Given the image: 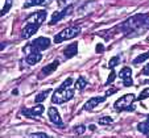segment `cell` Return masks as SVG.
Wrapping results in <instances>:
<instances>
[{
	"instance_id": "13",
	"label": "cell",
	"mask_w": 149,
	"mask_h": 138,
	"mask_svg": "<svg viewBox=\"0 0 149 138\" xmlns=\"http://www.w3.org/2000/svg\"><path fill=\"white\" fill-rule=\"evenodd\" d=\"M59 66V62L58 61H53L52 63H49L48 66H45V67L42 68L41 71H40V78H44V76H48V75H50V74H53L54 71L57 70V67Z\"/></svg>"
},
{
	"instance_id": "19",
	"label": "cell",
	"mask_w": 149,
	"mask_h": 138,
	"mask_svg": "<svg viewBox=\"0 0 149 138\" xmlns=\"http://www.w3.org/2000/svg\"><path fill=\"white\" fill-rule=\"evenodd\" d=\"M149 58V50L146 51V53H144V54H140L139 57H136L135 59H133V65H140V63H143V62H145L146 59Z\"/></svg>"
},
{
	"instance_id": "11",
	"label": "cell",
	"mask_w": 149,
	"mask_h": 138,
	"mask_svg": "<svg viewBox=\"0 0 149 138\" xmlns=\"http://www.w3.org/2000/svg\"><path fill=\"white\" fill-rule=\"evenodd\" d=\"M48 116H49V120H50V121L53 122L54 125H57V126H59V128L63 126L62 118H61V116H59V112L57 110V108H54V107H50V108H49Z\"/></svg>"
},
{
	"instance_id": "12",
	"label": "cell",
	"mask_w": 149,
	"mask_h": 138,
	"mask_svg": "<svg viewBox=\"0 0 149 138\" xmlns=\"http://www.w3.org/2000/svg\"><path fill=\"white\" fill-rule=\"evenodd\" d=\"M23 113L25 117H29V118L38 117V116H41L42 113H44V105L37 104V105H34V107L29 108V109H24Z\"/></svg>"
},
{
	"instance_id": "8",
	"label": "cell",
	"mask_w": 149,
	"mask_h": 138,
	"mask_svg": "<svg viewBox=\"0 0 149 138\" xmlns=\"http://www.w3.org/2000/svg\"><path fill=\"white\" fill-rule=\"evenodd\" d=\"M106 97H107V96H94V97H91L90 100H87V103L84 104L83 109L84 110H93V109H95L99 104H102L103 101H106Z\"/></svg>"
},
{
	"instance_id": "18",
	"label": "cell",
	"mask_w": 149,
	"mask_h": 138,
	"mask_svg": "<svg viewBox=\"0 0 149 138\" xmlns=\"http://www.w3.org/2000/svg\"><path fill=\"white\" fill-rule=\"evenodd\" d=\"M137 129L140 133H143V134L146 135V138H149V124L148 122H140V124L137 125Z\"/></svg>"
},
{
	"instance_id": "2",
	"label": "cell",
	"mask_w": 149,
	"mask_h": 138,
	"mask_svg": "<svg viewBox=\"0 0 149 138\" xmlns=\"http://www.w3.org/2000/svg\"><path fill=\"white\" fill-rule=\"evenodd\" d=\"M71 86H73V79L68 78L61 84V87H58L53 92V96H52L53 104H63L74 97V90L71 88Z\"/></svg>"
},
{
	"instance_id": "24",
	"label": "cell",
	"mask_w": 149,
	"mask_h": 138,
	"mask_svg": "<svg viewBox=\"0 0 149 138\" xmlns=\"http://www.w3.org/2000/svg\"><path fill=\"white\" fill-rule=\"evenodd\" d=\"M149 97V87L148 88H145V90L143 91V92L139 95V97H137V100H145V99H148Z\"/></svg>"
},
{
	"instance_id": "17",
	"label": "cell",
	"mask_w": 149,
	"mask_h": 138,
	"mask_svg": "<svg viewBox=\"0 0 149 138\" xmlns=\"http://www.w3.org/2000/svg\"><path fill=\"white\" fill-rule=\"evenodd\" d=\"M52 92V90H45V91H41V92L38 93V95L34 97V101L37 103V104H40V103H42L44 100H45L46 97H48V95Z\"/></svg>"
},
{
	"instance_id": "7",
	"label": "cell",
	"mask_w": 149,
	"mask_h": 138,
	"mask_svg": "<svg viewBox=\"0 0 149 138\" xmlns=\"http://www.w3.org/2000/svg\"><path fill=\"white\" fill-rule=\"evenodd\" d=\"M46 11H38L34 12V13L29 14L28 19H26V23H32V24H38V25H42V23L45 21L46 19Z\"/></svg>"
},
{
	"instance_id": "4",
	"label": "cell",
	"mask_w": 149,
	"mask_h": 138,
	"mask_svg": "<svg viewBox=\"0 0 149 138\" xmlns=\"http://www.w3.org/2000/svg\"><path fill=\"white\" fill-rule=\"evenodd\" d=\"M79 33H81V28H78V26H70V28L62 29L61 32H58V33L54 36V42L56 43L65 42L68 39H71V38H74V37H77Z\"/></svg>"
},
{
	"instance_id": "6",
	"label": "cell",
	"mask_w": 149,
	"mask_h": 138,
	"mask_svg": "<svg viewBox=\"0 0 149 138\" xmlns=\"http://www.w3.org/2000/svg\"><path fill=\"white\" fill-rule=\"evenodd\" d=\"M73 8H74V6H73V4H70V6H68L66 8L61 9V11L54 12L53 16H52V19H50V21H49V25H56V24L58 23V21H61V20L63 19L65 16H68L69 13H71Z\"/></svg>"
},
{
	"instance_id": "26",
	"label": "cell",
	"mask_w": 149,
	"mask_h": 138,
	"mask_svg": "<svg viewBox=\"0 0 149 138\" xmlns=\"http://www.w3.org/2000/svg\"><path fill=\"white\" fill-rule=\"evenodd\" d=\"M115 78H116V72L112 70V71H111V74H110V78L107 79V84H111V83L115 80Z\"/></svg>"
},
{
	"instance_id": "9",
	"label": "cell",
	"mask_w": 149,
	"mask_h": 138,
	"mask_svg": "<svg viewBox=\"0 0 149 138\" xmlns=\"http://www.w3.org/2000/svg\"><path fill=\"white\" fill-rule=\"evenodd\" d=\"M41 25H38V24H32V23H26V25L24 26L23 32H21V37H23L24 39H28L31 38L32 36H33L34 33H36L37 30H38V28Z\"/></svg>"
},
{
	"instance_id": "30",
	"label": "cell",
	"mask_w": 149,
	"mask_h": 138,
	"mask_svg": "<svg viewBox=\"0 0 149 138\" xmlns=\"http://www.w3.org/2000/svg\"><path fill=\"white\" fill-rule=\"evenodd\" d=\"M146 122H148V124H149V115L146 116Z\"/></svg>"
},
{
	"instance_id": "23",
	"label": "cell",
	"mask_w": 149,
	"mask_h": 138,
	"mask_svg": "<svg viewBox=\"0 0 149 138\" xmlns=\"http://www.w3.org/2000/svg\"><path fill=\"white\" fill-rule=\"evenodd\" d=\"M12 6V0H7L6 1V6L3 7V9H1V16H4V14H7V12L9 11V8H11Z\"/></svg>"
},
{
	"instance_id": "10",
	"label": "cell",
	"mask_w": 149,
	"mask_h": 138,
	"mask_svg": "<svg viewBox=\"0 0 149 138\" xmlns=\"http://www.w3.org/2000/svg\"><path fill=\"white\" fill-rule=\"evenodd\" d=\"M131 75H132V70H131L130 67H123L120 70V72H119V78L123 79V84L125 86V87L133 86V82H132Z\"/></svg>"
},
{
	"instance_id": "20",
	"label": "cell",
	"mask_w": 149,
	"mask_h": 138,
	"mask_svg": "<svg viewBox=\"0 0 149 138\" xmlns=\"http://www.w3.org/2000/svg\"><path fill=\"white\" fill-rule=\"evenodd\" d=\"M87 86V82H86V79L83 78V76H79L78 79H77V82H75V84H74V87L77 88V90H83L84 87Z\"/></svg>"
},
{
	"instance_id": "15",
	"label": "cell",
	"mask_w": 149,
	"mask_h": 138,
	"mask_svg": "<svg viewBox=\"0 0 149 138\" xmlns=\"http://www.w3.org/2000/svg\"><path fill=\"white\" fill-rule=\"evenodd\" d=\"M42 59V54L40 53V51H36V53H31L26 55V63L31 66L36 65V63H38Z\"/></svg>"
},
{
	"instance_id": "28",
	"label": "cell",
	"mask_w": 149,
	"mask_h": 138,
	"mask_svg": "<svg viewBox=\"0 0 149 138\" xmlns=\"http://www.w3.org/2000/svg\"><path fill=\"white\" fill-rule=\"evenodd\" d=\"M141 74L145 76H149V65H145L143 68V71H141Z\"/></svg>"
},
{
	"instance_id": "29",
	"label": "cell",
	"mask_w": 149,
	"mask_h": 138,
	"mask_svg": "<svg viewBox=\"0 0 149 138\" xmlns=\"http://www.w3.org/2000/svg\"><path fill=\"white\" fill-rule=\"evenodd\" d=\"M96 53H103V50H104V46L102 45V43H98V45H96Z\"/></svg>"
},
{
	"instance_id": "3",
	"label": "cell",
	"mask_w": 149,
	"mask_h": 138,
	"mask_svg": "<svg viewBox=\"0 0 149 138\" xmlns=\"http://www.w3.org/2000/svg\"><path fill=\"white\" fill-rule=\"evenodd\" d=\"M52 45L50 39L46 38V37H38L33 41V42L28 43V45L24 48V51L26 54H31V53H36V51H42V50H46L49 49Z\"/></svg>"
},
{
	"instance_id": "21",
	"label": "cell",
	"mask_w": 149,
	"mask_h": 138,
	"mask_svg": "<svg viewBox=\"0 0 149 138\" xmlns=\"http://www.w3.org/2000/svg\"><path fill=\"white\" fill-rule=\"evenodd\" d=\"M112 118L108 117V116H103V117H100L98 120V124L99 125H108V124H112Z\"/></svg>"
},
{
	"instance_id": "1",
	"label": "cell",
	"mask_w": 149,
	"mask_h": 138,
	"mask_svg": "<svg viewBox=\"0 0 149 138\" xmlns=\"http://www.w3.org/2000/svg\"><path fill=\"white\" fill-rule=\"evenodd\" d=\"M120 30L127 37H135L139 34H144L149 29V14L137 13L135 16L125 20L120 26Z\"/></svg>"
},
{
	"instance_id": "22",
	"label": "cell",
	"mask_w": 149,
	"mask_h": 138,
	"mask_svg": "<svg viewBox=\"0 0 149 138\" xmlns=\"http://www.w3.org/2000/svg\"><path fill=\"white\" fill-rule=\"evenodd\" d=\"M120 62V58L119 57H113V58L110 59V62H108V68H111V70H113V68L118 66V63Z\"/></svg>"
},
{
	"instance_id": "25",
	"label": "cell",
	"mask_w": 149,
	"mask_h": 138,
	"mask_svg": "<svg viewBox=\"0 0 149 138\" xmlns=\"http://www.w3.org/2000/svg\"><path fill=\"white\" fill-rule=\"evenodd\" d=\"M84 132H86V126H83V125H79V126L75 128V133H77V134H83Z\"/></svg>"
},
{
	"instance_id": "14",
	"label": "cell",
	"mask_w": 149,
	"mask_h": 138,
	"mask_svg": "<svg viewBox=\"0 0 149 138\" xmlns=\"http://www.w3.org/2000/svg\"><path fill=\"white\" fill-rule=\"evenodd\" d=\"M77 53H78V43L77 42H73V43H70V45H68L65 48V50H63V55H65L66 59H70V58H73V57H75Z\"/></svg>"
},
{
	"instance_id": "27",
	"label": "cell",
	"mask_w": 149,
	"mask_h": 138,
	"mask_svg": "<svg viewBox=\"0 0 149 138\" xmlns=\"http://www.w3.org/2000/svg\"><path fill=\"white\" fill-rule=\"evenodd\" d=\"M33 138H49V135H46L45 133H36L33 134Z\"/></svg>"
},
{
	"instance_id": "16",
	"label": "cell",
	"mask_w": 149,
	"mask_h": 138,
	"mask_svg": "<svg viewBox=\"0 0 149 138\" xmlns=\"http://www.w3.org/2000/svg\"><path fill=\"white\" fill-rule=\"evenodd\" d=\"M50 0H26L24 4V8H31V7H37V6H44V4L49 3Z\"/></svg>"
},
{
	"instance_id": "5",
	"label": "cell",
	"mask_w": 149,
	"mask_h": 138,
	"mask_svg": "<svg viewBox=\"0 0 149 138\" xmlns=\"http://www.w3.org/2000/svg\"><path fill=\"white\" fill-rule=\"evenodd\" d=\"M136 100V96L133 93H127V95L121 96L119 100H116L115 104H113V108L119 112H123V110H132L133 107V101Z\"/></svg>"
}]
</instances>
